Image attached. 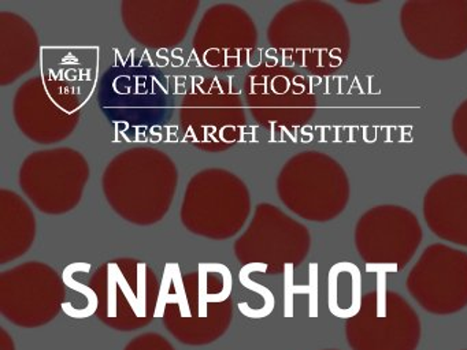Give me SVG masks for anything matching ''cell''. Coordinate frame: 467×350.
Listing matches in <instances>:
<instances>
[{
    "mask_svg": "<svg viewBox=\"0 0 467 350\" xmlns=\"http://www.w3.org/2000/svg\"><path fill=\"white\" fill-rule=\"evenodd\" d=\"M344 333L352 350H417L422 324L406 298L390 290H374L360 298Z\"/></svg>",
    "mask_w": 467,
    "mask_h": 350,
    "instance_id": "obj_1",
    "label": "cell"
},
{
    "mask_svg": "<svg viewBox=\"0 0 467 350\" xmlns=\"http://www.w3.org/2000/svg\"><path fill=\"white\" fill-rule=\"evenodd\" d=\"M417 216L399 205H379L363 213L355 227V246L360 259L385 270H403L422 242Z\"/></svg>",
    "mask_w": 467,
    "mask_h": 350,
    "instance_id": "obj_2",
    "label": "cell"
},
{
    "mask_svg": "<svg viewBox=\"0 0 467 350\" xmlns=\"http://www.w3.org/2000/svg\"><path fill=\"white\" fill-rule=\"evenodd\" d=\"M407 292L429 314L447 316L467 306V253L444 243L428 246L410 271Z\"/></svg>",
    "mask_w": 467,
    "mask_h": 350,
    "instance_id": "obj_3",
    "label": "cell"
},
{
    "mask_svg": "<svg viewBox=\"0 0 467 350\" xmlns=\"http://www.w3.org/2000/svg\"><path fill=\"white\" fill-rule=\"evenodd\" d=\"M401 26L407 40L425 57H459L467 49V2L406 3Z\"/></svg>",
    "mask_w": 467,
    "mask_h": 350,
    "instance_id": "obj_4",
    "label": "cell"
},
{
    "mask_svg": "<svg viewBox=\"0 0 467 350\" xmlns=\"http://www.w3.org/2000/svg\"><path fill=\"white\" fill-rule=\"evenodd\" d=\"M423 218L437 237L467 248V175L433 183L423 199Z\"/></svg>",
    "mask_w": 467,
    "mask_h": 350,
    "instance_id": "obj_5",
    "label": "cell"
},
{
    "mask_svg": "<svg viewBox=\"0 0 467 350\" xmlns=\"http://www.w3.org/2000/svg\"><path fill=\"white\" fill-rule=\"evenodd\" d=\"M452 130L456 144L463 150L464 155H467V101H464L453 115Z\"/></svg>",
    "mask_w": 467,
    "mask_h": 350,
    "instance_id": "obj_6",
    "label": "cell"
},
{
    "mask_svg": "<svg viewBox=\"0 0 467 350\" xmlns=\"http://www.w3.org/2000/svg\"><path fill=\"white\" fill-rule=\"evenodd\" d=\"M327 350H337V349H327Z\"/></svg>",
    "mask_w": 467,
    "mask_h": 350,
    "instance_id": "obj_7",
    "label": "cell"
}]
</instances>
